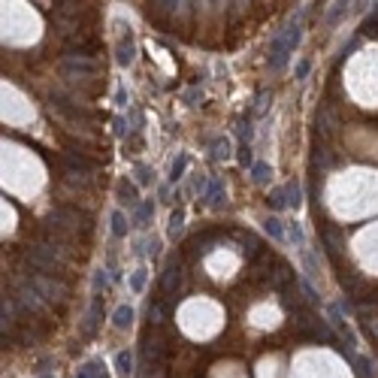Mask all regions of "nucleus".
Listing matches in <instances>:
<instances>
[{"instance_id": "f257e3e1", "label": "nucleus", "mask_w": 378, "mask_h": 378, "mask_svg": "<svg viewBox=\"0 0 378 378\" xmlns=\"http://www.w3.org/2000/svg\"><path fill=\"white\" fill-rule=\"evenodd\" d=\"M28 284L42 297V303H58V306H64L67 297H70V287L61 278H52V275H31Z\"/></svg>"}, {"instance_id": "f03ea898", "label": "nucleus", "mask_w": 378, "mask_h": 378, "mask_svg": "<svg viewBox=\"0 0 378 378\" xmlns=\"http://www.w3.org/2000/svg\"><path fill=\"white\" fill-rule=\"evenodd\" d=\"M46 224H52V227H58V230H64L70 236H76L79 233V227H85L88 230V218L79 212V209H70V206H58L52 215H49V221Z\"/></svg>"}, {"instance_id": "7ed1b4c3", "label": "nucleus", "mask_w": 378, "mask_h": 378, "mask_svg": "<svg viewBox=\"0 0 378 378\" xmlns=\"http://www.w3.org/2000/svg\"><path fill=\"white\" fill-rule=\"evenodd\" d=\"M167 342H164V336H158V333H145L142 336V360H145V366H164L167 363Z\"/></svg>"}, {"instance_id": "20e7f679", "label": "nucleus", "mask_w": 378, "mask_h": 378, "mask_svg": "<svg viewBox=\"0 0 378 378\" xmlns=\"http://www.w3.org/2000/svg\"><path fill=\"white\" fill-rule=\"evenodd\" d=\"M179 287H182V270H179V263H170L167 273H164V278H161V291L170 297V294H175Z\"/></svg>"}, {"instance_id": "39448f33", "label": "nucleus", "mask_w": 378, "mask_h": 378, "mask_svg": "<svg viewBox=\"0 0 378 378\" xmlns=\"http://www.w3.org/2000/svg\"><path fill=\"white\" fill-rule=\"evenodd\" d=\"M170 309H172L170 297H158V300L148 306V321H151V324H164V321L170 318Z\"/></svg>"}, {"instance_id": "423d86ee", "label": "nucleus", "mask_w": 378, "mask_h": 378, "mask_svg": "<svg viewBox=\"0 0 378 378\" xmlns=\"http://www.w3.org/2000/svg\"><path fill=\"white\" fill-rule=\"evenodd\" d=\"M236 239H239V245H242V251H245V257H251V260H257L263 251H260V239L254 236V233H245V230H239L236 233Z\"/></svg>"}, {"instance_id": "0eeeda50", "label": "nucleus", "mask_w": 378, "mask_h": 378, "mask_svg": "<svg viewBox=\"0 0 378 378\" xmlns=\"http://www.w3.org/2000/svg\"><path fill=\"white\" fill-rule=\"evenodd\" d=\"M270 278H273V287H278L281 294L294 287V273H291V266H287V263H278V266H275V273L270 275Z\"/></svg>"}, {"instance_id": "6e6552de", "label": "nucleus", "mask_w": 378, "mask_h": 378, "mask_svg": "<svg viewBox=\"0 0 378 378\" xmlns=\"http://www.w3.org/2000/svg\"><path fill=\"white\" fill-rule=\"evenodd\" d=\"M215 239H218V233H203V236L188 239L185 248H188V254H191V257H200V254H206V251H209V245H212Z\"/></svg>"}, {"instance_id": "1a4fd4ad", "label": "nucleus", "mask_w": 378, "mask_h": 378, "mask_svg": "<svg viewBox=\"0 0 378 378\" xmlns=\"http://www.w3.org/2000/svg\"><path fill=\"white\" fill-rule=\"evenodd\" d=\"M324 242H327V254L339 263V251H342V233L336 227H324Z\"/></svg>"}, {"instance_id": "9d476101", "label": "nucleus", "mask_w": 378, "mask_h": 378, "mask_svg": "<svg viewBox=\"0 0 378 378\" xmlns=\"http://www.w3.org/2000/svg\"><path fill=\"white\" fill-rule=\"evenodd\" d=\"M18 303L25 306V309H31V312H39L42 309V297L36 294L31 284H25V287H18Z\"/></svg>"}, {"instance_id": "9b49d317", "label": "nucleus", "mask_w": 378, "mask_h": 378, "mask_svg": "<svg viewBox=\"0 0 378 378\" xmlns=\"http://www.w3.org/2000/svg\"><path fill=\"white\" fill-rule=\"evenodd\" d=\"M318 130H324V137H330V134H336V118H333V112L324 106L321 112H318Z\"/></svg>"}, {"instance_id": "f8f14e48", "label": "nucleus", "mask_w": 378, "mask_h": 378, "mask_svg": "<svg viewBox=\"0 0 378 378\" xmlns=\"http://www.w3.org/2000/svg\"><path fill=\"white\" fill-rule=\"evenodd\" d=\"M97 324H100V300L91 306V312H88V318H85V327H82V333L85 336H94V330H97Z\"/></svg>"}, {"instance_id": "ddd939ff", "label": "nucleus", "mask_w": 378, "mask_h": 378, "mask_svg": "<svg viewBox=\"0 0 378 378\" xmlns=\"http://www.w3.org/2000/svg\"><path fill=\"white\" fill-rule=\"evenodd\" d=\"M363 327H366V333L378 342V312H372V309L366 312V309H363Z\"/></svg>"}, {"instance_id": "4468645a", "label": "nucleus", "mask_w": 378, "mask_h": 378, "mask_svg": "<svg viewBox=\"0 0 378 378\" xmlns=\"http://www.w3.org/2000/svg\"><path fill=\"white\" fill-rule=\"evenodd\" d=\"M118 200L134 206V203H137V188H134L130 182H121V185H118Z\"/></svg>"}, {"instance_id": "2eb2a0df", "label": "nucleus", "mask_w": 378, "mask_h": 378, "mask_svg": "<svg viewBox=\"0 0 378 378\" xmlns=\"http://www.w3.org/2000/svg\"><path fill=\"white\" fill-rule=\"evenodd\" d=\"M130 321H134V312H130V306H121V309L115 312V327H118V330H124Z\"/></svg>"}, {"instance_id": "dca6fc26", "label": "nucleus", "mask_w": 378, "mask_h": 378, "mask_svg": "<svg viewBox=\"0 0 378 378\" xmlns=\"http://www.w3.org/2000/svg\"><path fill=\"white\" fill-rule=\"evenodd\" d=\"M284 194H287V188H275L273 194H270V206H273V209H284V206H287Z\"/></svg>"}, {"instance_id": "f3484780", "label": "nucleus", "mask_w": 378, "mask_h": 378, "mask_svg": "<svg viewBox=\"0 0 378 378\" xmlns=\"http://www.w3.org/2000/svg\"><path fill=\"white\" fill-rule=\"evenodd\" d=\"M100 375H103V372H100V363H85L76 378H100Z\"/></svg>"}, {"instance_id": "a211bd4d", "label": "nucleus", "mask_w": 378, "mask_h": 378, "mask_svg": "<svg viewBox=\"0 0 378 378\" xmlns=\"http://www.w3.org/2000/svg\"><path fill=\"white\" fill-rule=\"evenodd\" d=\"M112 233H115V236H124V233H127V224H124V215H121V212L112 215Z\"/></svg>"}, {"instance_id": "6ab92c4d", "label": "nucleus", "mask_w": 378, "mask_h": 378, "mask_svg": "<svg viewBox=\"0 0 378 378\" xmlns=\"http://www.w3.org/2000/svg\"><path fill=\"white\" fill-rule=\"evenodd\" d=\"M115 366H118V372H121V375H130V354H127V351H121V354L115 357Z\"/></svg>"}, {"instance_id": "aec40b11", "label": "nucleus", "mask_w": 378, "mask_h": 378, "mask_svg": "<svg viewBox=\"0 0 378 378\" xmlns=\"http://www.w3.org/2000/svg\"><path fill=\"white\" fill-rule=\"evenodd\" d=\"M130 61H134V46L127 42V46H121V49H118V64H121V67H127Z\"/></svg>"}, {"instance_id": "412c9836", "label": "nucleus", "mask_w": 378, "mask_h": 378, "mask_svg": "<svg viewBox=\"0 0 378 378\" xmlns=\"http://www.w3.org/2000/svg\"><path fill=\"white\" fill-rule=\"evenodd\" d=\"M266 230H270L278 242L284 239V227H281V221H278V218H270V221H266Z\"/></svg>"}, {"instance_id": "4be33fe9", "label": "nucleus", "mask_w": 378, "mask_h": 378, "mask_svg": "<svg viewBox=\"0 0 378 378\" xmlns=\"http://www.w3.org/2000/svg\"><path fill=\"white\" fill-rule=\"evenodd\" d=\"M185 167H188V158L182 154V158H179V161L172 164V170H170V179H172V182H175V179H182V172H185Z\"/></svg>"}, {"instance_id": "5701e85b", "label": "nucleus", "mask_w": 378, "mask_h": 378, "mask_svg": "<svg viewBox=\"0 0 378 378\" xmlns=\"http://www.w3.org/2000/svg\"><path fill=\"white\" fill-rule=\"evenodd\" d=\"M270 179V167L266 164H254V182H266Z\"/></svg>"}, {"instance_id": "b1692460", "label": "nucleus", "mask_w": 378, "mask_h": 378, "mask_svg": "<svg viewBox=\"0 0 378 378\" xmlns=\"http://www.w3.org/2000/svg\"><path fill=\"white\" fill-rule=\"evenodd\" d=\"M357 366H360V372L366 378H375V372H372V363L366 360V357H357Z\"/></svg>"}, {"instance_id": "393cba45", "label": "nucleus", "mask_w": 378, "mask_h": 378, "mask_svg": "<svg viewBox=\"0 0 378 378\" xmlns=\"http://www.w3.org/2000/svg\"><path fill=\"white\" fill-rule=\"evenodd\" d=\"M145 270H139L137 275H134V278H130V284H134V291H142V287H145Z\"/></svg>"}, {"instance_id": "a878e982", "label": "nucleus", "mask_w": 378, "mask_h": 378, "mask_svg": "<svg viewBox=\"0 0 378 378\" xmlns=\"http://www.w3.org/2000/svg\"><path fill=\"white\" fill-rule=\"evenodd\" d=\"M148 215H151V203H142L139 212H137V221H139V224H145V221H148Z\"/></svg>"}, {"instance_id": "bb28decb", "label": "nucleus", "mask_w": 378, "mask_h": 378, "mask_svg": "<svg viewBox=\"0 0 378 378\" xmlns=\"http://www.w3.org/2000/svg\"><path fill=\"white\" fill-rule=\"evenodd\" d=\"M182 218H185V215H182V209H179V212H172V218H170V233H175V230L182 227Z\"/></svg>"}, {"instance_id": "cd10ccee", "label": "nucleus", "mask_w": 378, "mask_h": 378, "mask_svg": "<svg viewBox=\"0 0 378 378\" xmlns=\"http://www.w3.org/2000/svg\"><path fill=\"white\" fill-rule=\"evenodd\" d=\"M139 185H148V182H151V175H154V172L148 170V167H139Z\"/></svg>"}, {"instance_id": "c85d7f7f", "label": "nucleus", "mask_w": 378, "mask_h": 378, "mask_svg": "<svg viewBox=\"0 0 378 378\" xmlns=\"http://www.w3.org/2000/svg\"><path fill=\"white\" fill-rule=\"evenodd\" d=\"M215 158H227V142H224V139L215 142Z\"/></svg>"}, {"instance_id": "c756f323", "label": "nucleus", "mask_w": 378, "mask_h": 378, "mask_svg": "<svg viewBox=\"0 0 378 378\" xmlns=\"http://www.w3.org/2000/svg\"><path fill=\"white\" fill-rule=\"evenodd\" d=\"M94 284H97V287H106V275H103V270L97 273V278H94Z\"/></svg>"}, {"instance_id": "7c9ffc66", "label": "nucleus", "mask_w": 378, "mask_h": 378, "mask_svg": "<svg viewBox=\"0 0 378 378\" xmlns=\"http://www.w3.org/2000/svg\"><path fill=\"white\" fill-rule=\"evenodd\" d=\"M100 378H109V375H100Z\"/></svg>"}]
</instances>
